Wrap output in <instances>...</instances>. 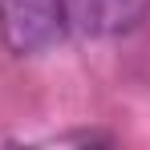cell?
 I'll return each instance as SVG.
<instances>
[{"instance_id": "cell-2", "label": "cell", "mask_w": 150, "mask_h": 150, "mask_svg": "<svg viewBox=\"0 0 150 150\" xmlns=\"http://www.w3.org/2000/svg\"><path fill=\"white\" fill-rule=\"evenodd\" d=\"M69 8V25L93 41H110L122 37L130 28L142 25L150 0H65Z\"/></svg>"}, {"instance_id": "cell-1", "label": "cell", "mask_w": 150, "mask_h": 150, "mask_svg": "<svg viewBox=\"0 0 150 150\" xmlns=\"http://www.w3.org/2000/svg\"><path fill=\"white\" fill-rule=\"evenodd\" d=\"M69 28L73 25L65 0H0V41L16 57L57 49Z\"/></svg>"}]
</instances>
